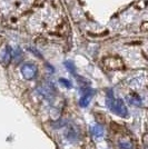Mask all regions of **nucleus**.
I'll return each instance as SVG.
<instances>
[{
    "label": "nucleus",
    "instance_id": "6",
    "mask_svg": "<svg viewBox=\"0 0 148 149\" xmlns=\"http://www.w3.org/2000/svg\"><path fill=\"white\" fill-rule=\"evenodd\" d=\"M59 81L61 82V84H64V86L67 88H71V82L69 80H67V79H64V78H60L59 79Z\"/></svg>",
    "mask_w": 148,
    "mask_h": 149
},
{
    "label": "nucleus",
    "instance_id": "4",
    "mask_svg": "<svg viewBox=\"0 0 148 149\" xmlns=\"http://www.w3.org/2000/svg\"><path fill=\"white\" fill-rule=\"evenodd\" d=\"M65 66H66V68H67V70L70 72V74H73L74 76H77V74H76V67H75L74 62L65 61Z\"/></svg>",
    "mask_w": 148,
    "mask_h": 149
},
{
    "label": "nucleus",
    "instance_id": "3",
    "mask_svg": "<svg viewBox=\"0 0 148 149\" xmlns=\"http://www.w3.org/2000/svg\"><path fill=\"white\" fill-rule=\"evenodd\" d=\"M13 50L9 47V46H7L3 48V50L1 51V54H0V57H1V60L3 62H9L10 61V59L13 58Z\"/></svg>",
    "mask_w": 148,
    "mask_h": 149
},
{
    "label": "nucleus",
    "instance_id": "2",
    "mask_svg": "<svg viewBox=\"0 0 148 149\" xmlns=\"http://www.w3.org/2000/svg\"><path fill=\"white\" fill-rule=\"evenodd\" d=\"M21 74H22V76L25 77L26 79H28V80L35 79V78L37 77V74H38L37 67H36L34 63H29V62L24 63V65L21 66Z\"/></svg>",
    "mask_w": 148,
    "mask_h": 149
},
{
    "label": "nucleus",
    "instance_id": "1",
    "mask_svg": "<svg viewBox=\"0 0 148 149\" xmlns=\"http://www.w3.org/2000/svg\"><path fill=\"white\" fill-rule=\"evenodd\" d=\"M107 106L109 107L111 111L116 112L119 116H127V108L124 104V101L121 99H115L114 98V93H107Z\"/></svg>",
    "mask_w": 148,
    "mask_h": 149
},
{
    "label": "nucleus",
    "instance_id": "5",
    "mask_svg": "<svg viewBox=\"0 0 148 149\" xmlns=\"http://www.w3.org/2000/svg\"><path fill=\"white\" fill-rule=\"evenodd\" d=\"M128 99H129V102L134 104V105H140L142 102V99L139 96L137 95H131V96H128Z\"/></svg>",
    "mask_w": 148,
    "mask_h": 149
}]
</instances>
